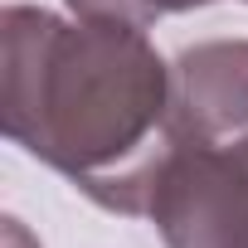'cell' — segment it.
Wrapping results in <instances>:
<instances>
[{
    "label": "cell",
    "instance_id": "277c9868",
    "mask_svg": "<svg viewBox=\"0 0 248 248\" xmlns=\"http://www.w3.org/2000/svg\"><path fill=\"white\" fill-rule=\"evenodd\" d=\"M200 5H214V0H68V10L78 20L132 25V30H151L161 15H185V10H200Z\"/></svg>",
    "mask_w": 248,
    "mask_h": 248
},
{
    "label": "cell",
    "instance_id": "7a4b0ae2",
    "mask_svg": "<svg viewBox=\"0 0 248 248\" xmlns=\"http://www.w3.org/2000/svg\"><path fill=\"white\" fill-rule=\"evenodd\" d=\"M166 248H248V170L233 146L180 141L151 190Z\"/></svg>",
    "mask_w": 248,
    "mask_h": 248
},
{
    "label": "cell",
    "instance_id": "3957f363",
    "mask_svg": "<svg viewBox=\"0 0 248 248\" xmlns=\"http://www.w3.org/2000/svg\"><path fill=\"white\" fill-rule=\"evenodd\" d=\"M170 137L175 146L248 137V39H204L170 63Z\"/></svg>",
    "mask_w": 248,
    "mask_h": 248
},
{
    "label": "cell",
    "instance_id": "5b68a950",
    "mask_svg": "<svg viewBox=\"0 0 248 248\" xmlns=\"http://www.w3.org/2000/svg\"><path fill=\"white\" fill-rule=\"evenodd\" d=\"M233 151H238V161H243V170H248V137H243V141H233Z\"/></svg>",
    "mask_w": 248,
    "mask_h": 248
},
{
    "label": "cell",
    "instance_id": "6da1fadb",
    "mask_svg": "<svg viewBox=\"0 0 248 248\" xmlns=\"http://www.w3.org/2000/svg\"><path fill=\"white\" fill-rule=\"evenodd\" d=\"M0 127L93 204L146 214L156 175L175 151L170 63L146 30L5 5Z\"/></svg>",
    "mask_w": 248,
    "mask_h": 248
}]
</instances>
